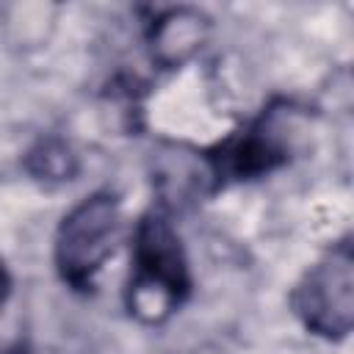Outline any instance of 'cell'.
<instances>
[{"mask_svg":"<svg viewBox=\"0 0 354 354\" xmlns=\"http://www.w3.org/2000/svg\"><path fill=\"white\" fill-rule=\"evenodd\" d=\"M130 266V315L141 324H163L191 293L185 249L166 210H149L136 224Z\"/></svg>","mask_w":354,"mask_h":354,"instance_id":"1","label":"cell"},{"mask_svg":"<svg viewBox=\"0 0 354 354\" xmlns=\"http://www.w3.org/2000/svg\"><path fill=\"white\" fill-rule=\"evenodd\" d=\"M301 111L290 102H274L243 130L232 133L210 152H205L207 174L213 188L230 183H246L271 174L285 166L296 149L299 133L304 127Z\"/></svg>","mask_w":354,"mask_h":354,"instance_id":"2","label":"cell"},{"mask_svg":"<svg viewBox=\"0 0 354 354\" xmlns=\"http://www.w3.org/2000/svg\"><path fill=\"white\" fill-rule=\"evenodd\" d=\"M122 227L119 196L94 191L83 196L58 224L53 257L58 277L75 290H91L97 274L113 254Z\"/></svg>","mask_w":354,"mask_h":354,"instance_id":"3","label":"cell"},{"mask_svg":"<svg viewBox=\"0 0 354 354\" xmlns=\"http://www.w3.org/2000/svg\"><path fill=\"white\" fill-rule=\"evenodd\" d=\"M293 310L301 324L326 340H343L354 324V254L343 241L315 260L293 288Z\"/></svg>","mask_w":354,"mask_h":354,"instance_id":"4","label":"cell"},{"mask_svg":"<svg viewBox=\"0 0 354 354\" xmlns=\"http://www.w3.org/2000/svg\"><path fill=\"white\" fill-rule=\"evenodd\" d=\"M210 36V19L199 8L177 6L155 14L147 30L149 55L163 69H177L191 61Z\"/></svg>","mask_w":354,"mask_h":354,"instance_id":"5","label":"cell"},{"mask_svg":"<svg viewBox=\"0 0 354 354\" xmlns=\"http://www.w3.org/2000/svg\"><path fill=\"white\" fill-rule=\"evenodd\" d=\"M25 166L36 180L64 183V180H72V174L77 171V158H75V152L66 141L44 138L28 152Z\"/></svg>","mask_w":354,"mask_h":354,"instance_id":"6","label":"cell"},{"mask_svg":"<svg viewBox=\"0 0 354 354\" xmlns=\"http://www.w3.org/2000/svg\"><path fill=\"white\" fill-rule=\"evenodd\" d=\"M6 288H8V282H6V274H3V268H0V301H3V296H6Z\"/></svg>","mask_w":354,"mask_h":354,"instance_id":"7","label":"cell"}]
</instances>
